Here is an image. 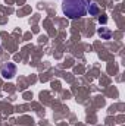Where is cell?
I'll use <instances>...</instances> for the list:
<instances>
[{
	"mask_svg": "<svg viewBox=\"0 0 125 126\" xmlns=\"http://www.w3.org/2000/svg\"><path fill=\"white\" fill-rule=\"evenodd\" d=\"M88 4L90 0H63L62 10L68 18L77 19V18H83L87 13Z\"/></svg>",
	"mask_w": 125,
	"mask_h": 126,
	"instance_id": "1",
	"label": "cell"
},
{
	"mask_svg": "<svg viewBox=\"0 0 125 126\" xmlns=\"http://www.w3.org/2000/svg\"><path fill=\"white\" fill-rule=\"evenodd\" d=\"M0 73L4 79H12L16 73V66L13 63H4L1 67H0Z\"/></svg>",
	"mask_w": 125,
	"mask_h": 126,
	"instance_id": "2",
	"label": "cell"
},
{
	"mask_svg": "<svg viewBox=\"0 0 125 126\" xmlns=\"http://www.w3.org/2000/svg\"><path fill=\"white\" fill-rule=\"evenodd\" d=\"M97 34H99L103 40H110V37H112V31L107 30V28H99V30H97Z\"/></svg>",
	"mask_w": 125,
	"mask_h": 126,
	"instance_id": "3",
	"label": "cell"
},
{
	"mask_svg": "<svg viewBox=\"0 0 125 126\" xmlns=\"http://www.w3.org/2000/svg\"><path fill=\"white\" fill-rule=\"evenodd\" d=\"M87 12L90 13V16H96V15L99 13V4L94 3V1H91V3L88 4V7H87Z\"/></svg>",
	"mask_w": 125,
	"mask_h": 126,
	"instance_id": "4",
	"label": "cell"
},
{
	"mask_svg": "<svg viewBox=\"0 0 125 126\" xmlns=\"http://www.w3.org/2000/svg\"><path fill=\"white\" fill-rule=\"evenodd\" d=\"M106 21H107V19H106L104 16H103V18H102V16L99 18V22H100V24H106Z\"/></svg>",
	"mask_w": 125,
	"mask_h": 126,
	"instance_id": "5",
	"label": "cell"
}]
</instances>
